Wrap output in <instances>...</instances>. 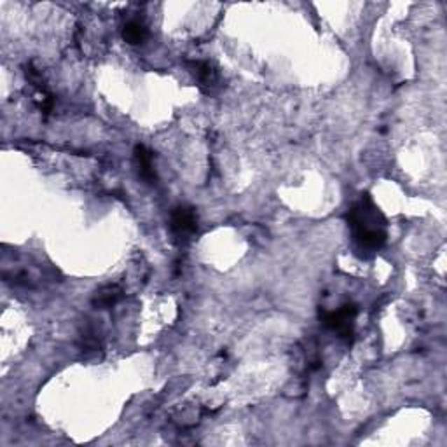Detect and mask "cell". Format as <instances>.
Segmentation results:
<instances>
[{
  "mask_svg": "<svg viewBox=\"0 0 447 447\" xmlns=\"http://www.w3.org/2000/svg\"><path fill=\"white\" fill-rule=\"evenodd\" d=\"M152 159H154L152 150L147 149L146 146L135 147V163H136V168H139V175L147 182V184H154L157 178Z\"/></svg>",
  "mask_w": 447,
  "mask_h": 447,
  "instance_id": "obj_5",
  "label": "cell"
},
{
  "mask_svg": "<svg viewBox=\"0 0 447 447\" xmlns=\"http://www.w3.org/2000/svg\"><path fill=\"white\" fill-rule=\"evenodd\" d=\"M192 73L198 79L199 86L205 87V90H212L213 86H217L219 83V76H217V70L213 69L212 63L208 62H191L189 63Z\"/></svg>",
  "mask_w": 447,
  "mask_h": 447,
  "instance_id": "obj_6",
  "label": "cell"
},
{
  "mask_svg": "<svg viewBox=\"0 0 447 447\" xmlns=\"http://www.w3.org/2000/svg\"><path fill=\"white\" fill-rule=\"evenodd\" d=\"M358 315V308L355 304H344L341 306L336 311H323L320 313V318H322L323 325L329 330L339 334V337L344 339H350L353 336V325L355 318Z\"/></svg>",
  "mask_w": 447,
  "mask_h": 447,
  "instance_id": "obj_2",
  "label": "cell"
},
{
  "mask_svg": "<svg viewBox=\"0 0 447 447\" xmlns=\"http://www.w3.org/2000/svg\"><path fill=\"white\" fill-rule=\"evenodd\" d=\"M171 231L177 236H191L198 229V215L192 206H177L171 213Z\"/></svg>",
  "mask_w": 447,
  "mask_h": 447,
  "instance_id": "obj_3",
  "label": "cell"
},
{
  "mask_svg": "<svg viewBox=\"0 0 447 447\" xmlns=\"http://www.w3.org/2000/svg\"><path fill=\"white\" fill-rule=\"evenodd\" d=\"M358 252L374 253L386 243V219L369 194L355 203L346 215Z\"/></svg>",
  "mask_w": 447,
  "mask_h": 447,
  "instance_id": "obj_1",
  "label": "cell"
},
{
  "mask_svg": "<svg viewBox=\"0 0 447 447\" xmlns=\"http://www.w3.org/2000/svg\"><path fill=\"white\" fill-rule=\"evenodd\" d=\"M122 297H125V290L119 285H104L93 294L91 304L97 309H108L121 302Z\"/></svg>",
  "mask_w": 447,
  "mask_h": 447,
  "instance_id": "obj_4",
  "label": "cell"
},
{
  "mask_svg": "<svg viewBox=\"0 0 447 447\" xmlns=\"http://www.w3.org/2000/svg\"><path fill=\"white\" fill-rule=\"evenodd\" d=\"M147 35H149L147 27L139 20L128 21V23L125 24V28H122V38H125V41L132 45L143 44L147 38Z\"/></svg>",
  "mask_w": 447,
  "mask_h": 447,
  "instance_id": "obj_7",
  "label": "cell"
}]
</instances>
